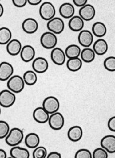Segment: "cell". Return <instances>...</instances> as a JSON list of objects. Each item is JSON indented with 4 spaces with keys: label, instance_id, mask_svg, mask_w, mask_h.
I'll return each instance as SVG.
<instances>
[{
    "label": "cell",
    "instance_id": "6da1fadb",
    "mask_svg": "<svg viewBox=\"0 0 115 158\" xmlns=\"http://www.w3.org/2000/svg\"><path fill=\"white\" fill-rule=\"evenodd\" d=\"M23 139V131L18 128H14L10 130V133L5 138V141L9 146L12 147L19 145Z\"/></svg>",
    "mask_w": 115,
    "mask_h": 158
},
{
    "label": "cell",
    "instance_id": "7a4b0ae2",
    "mask_svg": "<svg viewBox=\"0 0 115 158\" xmlns=\"http://www.w3.org/2000/svg\"><path fill=\"white\" fill-rule=\"evenodd\" d=\"M39 13L42 19L45 21H49L55 17L56 9L52 2L46 1L40 6Z\"/></svg>",
    "mask_w": 115,
    "mask_h": 158
},
{
    "label": "cell",
    "instance_id": "3957f363",
    "mask_svg": "<svg viewBox=\"0 0 115 158\" xmlns=\"http://www.w3.org/2000/svg\"><path fill=\"white\" fill-rule=\"evenodd\" d=\"M25 84L23 77L18 75H15L12 76L7 80V86L13 93H19L23 91Z\"/></svg>",
    "mask_w": 115,
    "mask_h": 158
},
{
    "label": "cell",
    "instance_id": "277c9868",
    "mask_svg": "<svg viewBox=\"0 0 115 158\" xmlns=\"http://www.w3.org/2000/svg\"><path fill=\"white\" fill-rule=\"evenodd\" d=\"M41 46L47 49H53L56 48L58 39L56 34L49 31L46 32L42 34L40 38Z\"/></svg>",
    "mask_w": 115,
    "mask_h": 158
},
{
    "label": "cell",
    "instance_id": "5b68a950",
    "mask_svg": "<svg viewBox=\"0 0 115 158\" xmlns=\"http://www.w3.org/2000/svg\"><path fill=\"white\" fill-rule=\"evenodd\" d=\"M16 96L10 90L4 89L0 93V105L3 108H10L15 103Z\"/></svg>",
    "mask_w": 115,
    "mask_h": 158
},
{
    "label": "cell",
    "instance_id": "8992f818",
    "mask_svg": "<svg viewBox=\"0 0 115 158\" xmlns=\"http://www.w3.org/2000/svg\"><path fill=\"white\" fill-rule=\"evenodd\" d=\"M42 107L49 114H52L58 111L60 103L57 98L54 96H48L43 100Z\"/></svg>",
    "mask_w": 115,
    "mask_h": 158
},
{
    "label": "cell",
    "instance_id": "52a82bcc",
    "mask_svg": "<svg viewBox=\"0 0 115 158\" xmlns=\"http://www.w3.org/2000/svg\"><path fill=\"white\" fill-rule=\"evenodd\" d=\"M47 27L49 31L54 33L55 34H60L64 31L65 24L64 21L61 18L54 17L48 21Z\"/></svg>",
    "mask_w": 115,
    "mask_h": 158
},
{
    "label": "cell",
    "instance_id": "ba28073f",
    "mask_svg": "<svg viewBox=\"0 0 115 158\" xmlns=\"http://www.w3.org/2000/svg\"><path fill=\"white\" fill-rule=\"evenodd\" d=\"M48 122L50 127L52 130L58 131L63 128L65 123V119L61 113L56 112L50 116Z\"/></svg>",
    "mask_w": 115,
    "mask_h": 158
},
{
    "label": "cell",
    "instance_id": "9c48e42d",
    "mask_svg": "<svg viewBox=\"0 0 115 158\" xmlns=\"http://www.w3.org/2000/svg\"><path fill=\"white\" fill-rule=\"evenodd\" d=\"M79 16L86 21L93 20L96 15V10L93 5L87 4L81 7L79 10Z\"/></svg>",
    "mask_w": 115,
    "mask_h": 158
},
{
    "label": "cell",
    "instance_id": "30bf717a",
    "mask_svg": "<svg viewBox=\"0 0 115 158\" xmlns=\"http://www.w3.org/2000/svg\"><path fill=\"white\" fill-rule=\"evenodd\" d=\"M14 72L13 66L9 62L2 61L0 64V80L5 81L8 80L12 76Z\"/></svg>",
    "mask_w": 115,
    "mask_h": 158
},
{
    "label": "cell",
    "instance_id": "8fae6325",
    "mask_svg": "<svg viewBox=\"0 0 115 158\" xmlns=\"http://www.w3.org/2000/svg\"><path fill=\"white\" fill-rule=\"evenodd\" d=\"M93 34L89 30H82L78 35V42L84 48H89L93 42Z\"/></svg>",
    "mask_w": 115,
    "mask_h": 158
},
{
    "label": "cell",
    "instance_id": "7c38bea8",
    "mask_svg": "<svg viewBox=\"0 0 115 158\" xmlns=\"http://www.w3.org/2000/svg\"><path fill=\"white\" fill-rule=\"evenodd\" d=\"M50 57L54 63L58 66L63 65L66 60V55L65 52L59 48H55L52 49Z\"/></svg>",
    "mask_w": 115,
    "mask_h": 158
},
{
    "label": "cell",
    "instance_id": "4fadbf2b",
    "mask_svg": "<svg viewBox=\"0 0 115 158\" xmlns=\"http://www.w3.org/2000/svg\"><path fill=\"white\" fill-rule=\"evenodd\" d=\"M33 70L38 74L46 73L49 68V63L44 57H37L33 61L32 64Z\"/></svg>",
    "mask_w": 115,
    "mask_h": 158
},
{
    "label": "cell",
    "instance_id": "5bb4252c",
    "mask_svg": "<svg viewBox=\"0 0 115 158\" xmlns=\"http://www.w3.org/2000/svg\"><path fill=\"white\" fill-rule=\"evenodd\" d=\"M38 21L34 19L28 18L24 20L22 24V28L24 32L28 34H33L38 29Z\"/></svg>",
    "mask_w": 115,
    "mask_h": 158
},
{
    "label": "cell",
    "instance_id": "9a60e30c",
    "mask_svg": "<svg viewBox=\"0 0 115 158\" xmlns=\"http://www.w3.org/2000/svg\"><path fill=\"white\" fill-rule=\"evenodd\" d=\"M59 12L61 16L64 19H70L75 15V9L74 6L71 3L64 2L60 6Z\"/></svg>",
    "mask_w": 115,
    "mask_h": 158
},
{
    "label": "cell",
    "instance_id": "2e32d148",
    "mask_svg": "<svg viewBox=\"0 0 115 158\" xmlns=\"http://www.w3.org/2000/svg\"><path fill=\"white\" fill-rule=\"evenodd\" d=\"M101 146L109 153H115V136L107 135L104 136L101 140Z\"/></svg>",
    "mask_w": 115,
    "mask_h": 158
},
{
    "label": "cell",
    "instance_id": "e0dca14e",
    "mask_svg": "<svg viewBox=\"0 0 115 158\" xmlns=\"http://www.w3.org/2000/svg\"><path fill=\"white\" fill-rule=\"evenodd\" d=\"M35 54L36 52L33 46L31 45H25L22 48L20 57L24 62L29 63L34 59Z\"/></svg>",
    "mask_w": 115,
    "mask_h": 158
},
{
    "label": "cell",
    "instance_id": "ac0fdd59",
    "mask_svg": "<svg viewBox=\"0 0 115 158\" xmlns=\"http://www.w3.org/2000/svg\"><path fill=\"white\" fill-rule=\"evenodd\" d=\"M22 46V44L18 40H11L6 46L7 53L12 56H16L20 54Z\"/></svg>",
    "mask_w": 115,
    "mask_h": 158
},
{
    "label": "cell",
    "instance_id": "d6986e66",
    "mask_svg": "<svg viewBox=\"0 0 115 158\" xmlns=\"http://www.w3.org/2000/svg\"><path fill=\"white\" fill-rule=\"evenodd\" d=\"M49 114L43 107H38L33 112V118L39 123H45L49 121Z\"/></svg>",
    "mask_w": 115,
    "mask_h": 158
},
{
    "label": "cell",
    "instance_id": "ffe728a7",
    "mask_svg": "<svg viewBox=\"0 0 115 158\" xmlns=\"http://www.w3.org/2000/svg\"><path fill=\"white\" fill-rule=\"evenodd\" d=\"M84 26V20L79 15H75L72 17L69 21V27L73 32L81 31Z\"/></svg>",
    "mask_w": 115,
    "mask_h": 158
},
{
    "label": "cell",
    "instance_id": "44dd1931",
    "mask_svg": "<svg viewBox=\"0 0 115 158\" xmlns=\"http://www.w3.org/2000/svg\"><path fill=\"white\" fill-rule=\"evenodd\" d=\"M83 136V131L80 126L76 125L72 127L67 132V136L69 139L72 142L79 141Z\"/></svg>",
    "mask_w": 115,
    "mask_h": 158
},
{
    "label": "cell",
    "instance_id": "7402d4cb",
    "mask_svg": "<svg viewBox=\"0 0 115 158\" xmlns=\"http://www.w3.org/2000/svg\"><path fill=\"white\" fill-rule=\"evenodd\" d=\"M93 49L96 55L103 56L107 53L109 49V45L107 42L104 39L97 40L93 44Z\"/></svg>",
    "mask_w": 115,
    "mask_h": 158
},
{
    "label": "cell",
    "instance_id": "603a6c76",
    "mask_svg": "<svg viewBox=\"0 0 115 158\" xmlns=\"http://www.w3.org/2000/svg\"><path fill=\"white\" fill-rule=\"evenodd\" d=\"M25 145L30 149H35L38 147L40 138L38 135L35 133L28 134L24 139Z\"/></svg>",
    "mask_w": 115,
    "mask_h": 158
},
{
    "label": "cell",
    "instance_id": "cb8c5ba5",
    "mask_svg": "<svg viewBox=\"0 0 115 158\" xmlns=\"http://www.w3.org/2000/svg\"><path fill=\"white\" fill-rule=\"evenodd\" d=\"M10 156L13 158H29L30 153L27 149L19 146L12 147L10 151Z\"/></svg>",
    "mask_w": 115,
    "mask_h": 158
},
{
    "label": "cell",
    "instance_id": "d4e9b609",
    "mask_svg": "<svg viewBox=\"0 0 115 158\" xmlns=\"http://www.w3.org/2000/svg\"><path fill=\"white\" fill-rule=\"evenodd\" d=\"M107 27L105 24L101 21L95 23L92 26V33L97 38H102L107 34Z\"/></svg>",
    "mask_w": 115,
    "mask_h": 158
},
{
    "label": "cell",
    "instance_id": "484cf974",
    "mask_svg": "<svg viewBox=\"0 0 115 158\" xmlns=\"http://www.w3.org/2000/svg\"><path fill=\"white\" fill-rule=\"evenodd\" d=\"M80 57L84 62L89 63L93 61L95 59L96 53L93 49L90 48H85L81 51Z\"/></svg>",
    "mask_w": 115,
    "mask_h": 158
},
{
    "label": "cell",
    "instance_id": "4316f807",
    "mask_svg": "<svg viewBox=\"0 0 115 158\" xmlns=\"http://www.w3.org/2000/svg\"><path fill=\"white\" fill-rule=\"evenodd\" d=\"M65 53L67 59H73L79 57L81 56V49L80 47L75 44L68 46L65 51Z\"/></svg>",
    "mask_w": 115,
    "mask_h": 158
},
{
    "label": "cell",
    "instance_id": "83f0119b",
    "mask_svg": "<svg viewBox=\"0 0 115 158\" xmlns=\"http://www.w3.org/2000/svg\"><path fill=\"white\" fill-rule=\"evenodd\" d=\"M67 68L72 72H77L79 71L82 66V60L79 57L69 59L67 61Z\"/></svg>",
    "mask_w": 115,
    "mask_h": 158
},
{
    "label": "cell",
    "instance_id": "f1b7e54d",
    "mask_svg": "<svg viewBox=\"0 0 115 158\" xmlns=\"http://www.w3.org/2000/svg\"><path fill=\"white\" fill-rule=\"evenodd\" d=\"M23 79L26 85L29 86H33L37 82L38 77L36 72L34 71L29 70L25 72L24 74Z\"/></svg>",
    "mask_w": 115,
    "mask_h": 158
},
{
    "label": "cell",
    "instance_id": "f546056e",
    "mask_svg": "<svg viewBox=\"0 0 115 158\" xmlns=\"http://www.w3.org/2000/svg\"><path fill=\"white\" fill-rule=\"evenodd\" d=\"M12 32L6 27H2L0 29V44L1 45L7 44L12 40Z\"/></svg>",
    "mask_w": 115,
    "mask_h": 158
},
{
    "label": "cell",
    "instance_id": "4dcf8cb0",
    "mask_svg": "<svg viewBox=\"0 0 115 158\" xmlns=\"http://www.w3.org/2000/svg\"><path fill=\"white\" fill-rule=\"evenodd\" d=\"M10 127L7 122L0 121V139L6 138L10 133Z\"/></svg>",
    "mask_w": 115,
    "mask_h": 158
},
{
    "label": "cell",
    "instance_id": "1f68e13d",
    "mask_svg": "<svg viewBox=\"0 0 115 158\" xmlns=\"http://www.w3.org/2000/svg\"><path fill=\"white\" fill-rule=\"evenodd\" d=\"M104 66L108 71L115 72V57L111 56L106 58L104 61Z\"/></svg>",
    "mask_w": 115,
    "mask_h": 158
},
{
    "label": "cell",
    "instance_id": "d6a6232c",
    "mask_svg": "<svg viewBox=\"0 0 115 158\" xmlns=\"http://www.w3.org/2000/svg\"><path fill=\"white\" fill-rule=\"evenodd\" d=\"M32 155L34 158H46L47 156V151L44 147L40 146L35 148Z\"/></svg>",
    "mask_w": 115,
    "mask_h": 158
},
{
    "label": "cell",
    "instance_id": "836d02e7",
    "mask_svg": "<svg viewBox=\"0 0 115 158\" xmlns=\"http://www.w3.org/2000/svg\"><path fill=\"white\" fill-rule=\"evenodd\" d=\"M75 158H92L93 155L91 152L85 148H82L77 150L75 155Z\"/></svg>",
    "mask_w": 115,
    "mask_h": 158
},
{
    "label": "cell",
    "instance_id": "e575fe53",
    "mask_svg": "<svg viewBox=\"0 0 115 158\" xmlns=\"http://www.w3.org/2000/svg\"><path fill=\"white\" fill-rule=\"evenodd\" d=\"M92 155L93 158H107L109 157L108 152L102 147L95 149L93 151Z\"/></svg>",
    "mask_w": 115,
    "mask_h": 158
},
{
    "label": "cell",
    "instance_id": "d590c367",
    "mask_svg": "<svg viewBox=\"0 0 115 158\" xmlns=\"http://www.w3.org/2000/svg\"><path fill=\"white\" fill-rule=\"evenodd\" d=\"M14 5L18 8L24 7L28 2L27 0H12Z\"/></svg>",
    "mask_w": 115,
    "mask_h": 158
},
{
    "label": "cell",
    "instance_id": "8d00e7d4",
    "mask_svg": "<svg viewBox=\"0 0 115 158\" xmlns=\"http://www.w3.org/2000/svg\"><path fill=\"white\" fill-rule=\"evenodd\" d=\"M109 129L113 132H115V116H113L110 118L107 123Z\"/></svg>",
    "mask_w": 115,
    "mask_h": 158
},
{
    "label": "cell",
    "instance_id": "74e56055",
    "mask_svg": "<svg viewBox=\"0 0 115 158\" xmlns=\"http://www.w3.org/2000/svg\"><path fill=\"white\" fill-rule=\"evenodd\" d=\"M88 0H73V2L75 6L79 7H81L87 4Z\"/></svg>",
    "mask_w": 115,
    "mask_h": 158
},
{
    "label": "cell",
    "instance_id": "f35d334b",
    "mask_svg": "<svg viewBox=\"0 0 115 158\" xmlns=\"http://www.w3.org/2000/svg\"><path fill=\"white\" fill-rule=\"evenodd\" d=\"M47 158H61V155L59 153H58L57 152H50L47 156Z\"/></svg>",
    "mask_w": 115,
    "mask_h": 158
},
{
    "label": "cell",
    "instance_id": "ab89813d",
    "mask_svg": "<svg viewBox=\"0 0 115 158\" xmlns=\"http://www.w3.org/2000/svg\"><path fill=\"white\" fill-rule=\"evenodd\" d=\"M28 3L32 6H37L41 3L42 0H27Z\"/></svg>",
    "mask_w": 115,
    "mask_h": 158
},
{
    "label": "cell",
    "instance_id": "60d3db41",
    "mask_svg": "<svg viewBox=\"0 0 115 158\" xmlns=\"http://www.w3.org/2000/svg\"><path fill=\"white\" fill-rule=\"evenodd\" d=\"M7 158V153L5 150L0 149V158Z\"/></svg>",
    "mask_w": 115,
    "mask_h": 158
},
{
    "label": "cell",
    "instance_id": "b9f144b4",
    "mask_svg": "<svg viewBox=\"0 0 115 158\" xmlns=\"http://www.w3.org/2000/svg\"><path fill=\"white\" fill-rule=\"evenodd\" d=\"M3 14H4V7L1 4H0V17H2Z\"/></svg>",
    "mask_w": 115,
    "mask_h": 158
}]
</instances>
